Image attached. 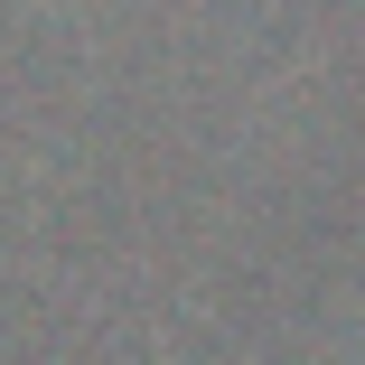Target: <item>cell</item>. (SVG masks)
Here are the masks:
<instances>
[]
</instances>
